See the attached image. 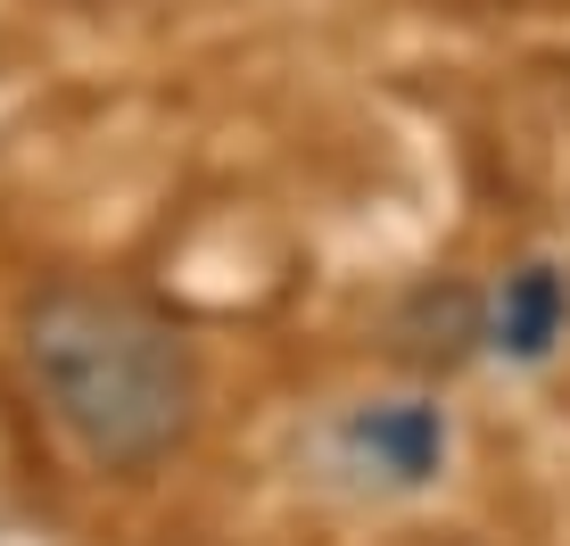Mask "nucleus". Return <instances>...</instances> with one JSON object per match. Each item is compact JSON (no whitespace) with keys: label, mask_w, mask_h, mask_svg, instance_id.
I'll return each mask as SVG.
<instances>
[{"label":"nucleus","mask_w":570,"mask_h":546,"mask_svg":"<svg viewBox=\"0 0 570 546\" xmlns=\"http://www.w3.org/2000/svg\"><path fill=\"white\" fill-rule=\"evenodd\" d=\"M26 364L75 447L108 472H149L199 422V364L183 331L125 290H42L26 306Z\"/></svg>","instance_id":"nucleus-1"},{"label":"nucleus","mask_w":570,"mask_h":546,"mask_svg":"<svg viewBox=\"0 0 570 546\" xmlns=\"http://www.w3.org/2000/svg\"><path fill=\"white\" fill-rule=\"evenodd\" d=\"M397 340H405V357H422V364H455L471 340H488V323H480V299L455 282H430L414 306H405V323H397Z\"/></svg>","instance_id":"nucleus-4"},{"label":"nucleus","mask_w":570,"mask_h":546,"mask_svg":"<svg viewBox=\"0 0 570 546\" xmlns=\"http://www.w3.org/2000/svg\"><path fill=\"white\" fill-rule=\"evenodd\" d=\"M356 447L389 480H430L446 456V415L439 406H372V415H356Z\"/></svg>","instance_id":"nucleus-3"},{"label":"nucleus","mask_w":570,"mask_h":546,"mask_svg":"<svg viewBox=\"0 0 570 546\" xmlns=\"http://www.w3.org/2000/svg\"><path fill=\"white\" fill-rule=\"evenodd\" d=\"M562 323H570V290H562V273H554V265H521L513 282H504L497 315H488V340H497L504 357L538 364L546 348L562 340Z\"/></svg>","instance_id":"nucleus-2"}]
</instances>
